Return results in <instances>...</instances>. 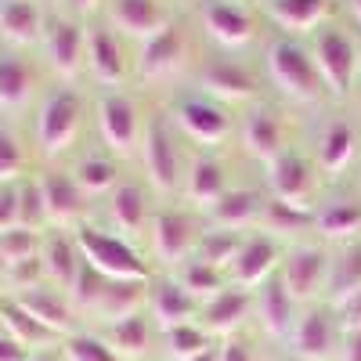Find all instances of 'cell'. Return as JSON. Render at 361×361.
Returning <instances> with one entry per match:
<instances>
[{"mask_svg": "<svg viewBox=\"0 0 361 361\" xmlns=\"http://www.w3.org/2000/svg\"><path fill=\"white\" fill-rule=\"evenodd\" d=\"M340 322L333 318V307H307L296 318L293 333L286 340L289 354L296 361H329L336 354V340H340Z\"/></svg>", "mask_w": 361, "mask_h": 361, "instance_id": "8", "label": "cell"}, {"mask_svg": "<svg viewBox=\"0 0 361 361\" xmlns=\"http://www.w3.org/2000/svg\"><path fill=\"white\" fill-rule=\"evenodd\" d=\"M148 318L159 333L173 325H185V322H195V314L202 311L199 300L180 286L173 275H163V279H148Z\"/></svg>", "mask_w": 361, "mask_h": 361, "instance_id": "12", "label": "cell"}, {"mask_svg": "<svg viewBox=\"0 0 361 361\" xmlns=\"http://www.w3.org/2000/svg\"><path fill=\"white\" fill-rule=\"evenodd\" d=\"M199 87L214 102H257L260 98L253 73L246 66L231 62V58H209L199 69Z\"/></svg>", "mask_w": 361, "mask_h": 361, "instance_id": "15", "label": "cell"}, {"mask_svg": "<svg viewBox=\"0 0 361 361\" xmlns=\"http://www.w3.org/2000/svg\"><path fill=\"white\" fill-rule=\"evenodd\" d=\"M336 322H340L343 333H354V329H361V289L347 300V304L336 307Z\"/></svg>", "mask_w": 361, "mask_h": 361, "instance_id": "50", "label": "cell"}, {"mask_svg": "<svg viewBox=\"0 0 361 361\" xmlns=\"http://www.w3.org/2000/svg\"><path fill=\"white\" fill-rule=\"evenodd\" d=\"M267 76L286 98L300 105H314L325 98V83L307 47H300L293 37H279L267 44Z\"/></svg>", "mask_w": 361, "mask_h": 361, "instance_id": "1", "label": "cell"}, {"mask_svg": "<svg viewBox=\"0 0 361 361\" xmlns=\"http://www.w3.org/2000/svg\"><path fill=\"white\" fill-rule=\"evenodd\" d=\"M109 217H112L116 231H123L127 238H137L148 224H152V217H148V195H145V188L134 185V180L116 185L109 192Z\"/></svg>", "mask_w": 361, "mask_h": 361, "instance_id": "29", "label": "cell"}, {"mask_svg": "<svg viewBox=\"0 0 361 361\" xmlns=\"http://www.w3.org/2000/svg\"><path fill=\"white\" fill-rule=\"evenodd\" d=\"M243 148L253 159H260L264 166L286 152V127H282V119H279L275 109L253 105L243 116Z\"/></svg>", "mask_w": 361, "mask_h": 361, "instance_id": "20", "label": "cell"}, {"mask_svg": "<svg viewBox=\"0 0 361 361\" xmlns=\"http://www.w3.org/2000/svg\"><path fill=\"white\" fill-rule=\"evenodd\" d=\"M80 119H83V105H80V94L69 87H58L51 90V94L40 102L37 109V145H40V152L47 159L54 156H62L73 148L76 134H80Z\"/></svg>", "mask_w": 361, "mask_h": 361, "instance_id": "3", "label": "cell"}, {"mask_svg": "<svg viewBox=\"0 0 361 361\" xmlns=\"http://www.w3.org/2000/svg\"><path fill=\"white\" fill-rule=\"evenodd\" d=\"M25 170V152L15 134L0 130V185H11V180H18Z\"/></svg>", "mask_w": 361, "mask_h": 361, "instance_id": "46", "label": "cell"}, {"mask_svg": "<svg viewBox=\"0 0 361 361\" xmlns=\"http://www.w3.org/2000/svg\"><path fill=\"white\" fill-rule=\"evenodd\" d=\"M76 246L83 253V260L105 279H134V282H148V264L141 260V253L127 243L123 235H109L102 228L80 224L76 228Z\"/></svg>", "mask_w": 361, "mask_h": 361, "instance_id": "2", "label": "cell"}, {"mask_svg": "<svg viewBox=\"0 0 361 361\" xmlns=\"http://www.w3.org/2000/svg\"><path fill=\"white\" fill-rule=\"evenodd\" d=\"M267 173V188H271V199L279 202H289V206H300V209H314V170L311 163L300 156V152H286L279 159H271L264 166Z\"/></svg>", "mask_w": 361, "mask_h": 361, "instance_id": "11", "label": "cell"}, {"mask_svg": "<svg viewBox=\"0 0 361 361\" xmlns=\"http://www.w3.org/2000/svg\"><path fill=\"white\" fill-rule=\"evenodd\" d=\"M44 51L51 69L62 80H76L80 69L87 66V33L73 18H51L44 29Z\"/></svg>", "mask_w": 361, "mask_h": 361, "instance_id": "14", "label": "cell"}, {"mask_svg": "<svg viewBox=\"0 0 361 361\" xmlns=\"http://www.w3.org/2000/svg\"><path fill=\"white\" fill-rule=\"evenodd\" d=\"M29 361H62V357H58L54 350H40V354H33V357H29Z\"/></svg>", "mask_w": 361, "mask_h": 361, "instance_id": "55", "label": "cell"}, {"mask_svg": "<svg viewBox=\"0 0 361 361\" xmlns=\"http://www.w3.org/2000/svg\"><path fill=\"white\" fill-rule=\"evenodd\" d=\"M40 192H44L47 224H51V228H73V224L83 221L87 195L80 192V185H76L73 173H62V170L40 173Z\"/></svg>", "mask_w": 361, "mask_h": 361, "instance_id": "17", "label": "cell"}, {"mask_svg": "<svg viewBox=\"0 0 361 361\" xmlns=\"http://www.w3.org/2000/svg\"><path fill=\"white\" fill-rule=\"evenodd\" d=\"M98 130L105 137V145L116 156H134L141 145V119L134 102L123 94V90H105L98 98Z\"/></svg>", "mask_w": 361, "mask_h": 361, "instance_id": "9", "label": "cell"}, {"mask_svg": "<svg viewBox=\"0 0 361 361\" xmlns=\"http://www.w3.org/2000/svg\"><path fill=\"white\" fill-rule=\"evenodd\" d=\"M87 69L102 87H119L127 80V58H123V44L116 40L112 29L94 25L87 33Z\"/></svg>", "mask_w": 361, "mask_h": 361, "instance_id": "22", "label": "cell"}, {"mask_svg": "<svg viewBox=\"0 0 361 361\" xmlns=\"http://www.w3.org/2000/svg\"><path fill=\"white\" fill-rule=\"evenodd\" d=\"M314 231L329 243H354L361 238V202L354 199H336L314 209Z\"/></svg>", "mask_w": 361, "mask_h": 361, "instance_id": "35", "label": "cell"}, {"mask_svg": "<svg viewBox=\"0 0 361 361\" xmlns=\"http://www.w3.org/2000/svg\"><path fill=\"white\" fill-rule=\"evenodd\" d=\"M29 357H33V354H29L18 340H11L4 329H0V361H29Z\"/></svg>", "mask_w": 361, "mask_h": 361, "instance_id": "51", "label": "cell"}, {"mask_svg": "<svg viewBox=\"0 0 361 361\" xmlns=\"http://www.w3.org/2000/svg\"><path fill=\"white\" fill-rule=\"evenodd\" d=\"M217 347H221V343H214L209 350H202L199 357H188V361H217Z\"/></svg>", "mask_w": 361, "mask_h": 361, "instance_id": "54", "label": "cell"}, {"mask_svg": "<svg viewBox=\"0 0 361 361\" xmlns=\"http://www.w3.org/2000/svg\"><path fill=\"white\" fill-rule=\"evenodd\" d=\"M202 22H206V33H209V40H217L221 47H246L250 40H253V18L238 8V4H231V0H214V4H206V15H202Z\"/></svg>", "mask_w": 361, "mask_h": 361, "instance_id": "24", "label": "cell"}, {"mask_svg": "<svg viewBox=\"0 0 361 361\" xmlns=\"http://www.w3.org/2000/svg\"><path fill=\"white\" fill-rule=\"evenodd\" d=\"M18 228V185H0V235Z\"/></svg>", "mask_w": 361, "mask_h": 361, "instance_id": "48", "label": "cell"}, {"mask_svg": "<svg viewBox=\"0 0 361 361\" xmlns=\"http://www.w3.org/2000/svg\"><path fill=\"white\" fill-rule=\"evenodd\" d=\"M141 159H145L148 185H152L159 195H173L180 188V152H177L173 123H170L166 116H152L145 123Z\"/></svg>", "mask_w": 361, "mask_h": 361, "instance_id": "5", "label": "cell"}, {"mask_svg": "<svg viewBox=\"0 0 361 361\" xmlns=\"http://www.w3.org/2000/svg\"><path fill=\"white\" fill-rule=\"evenodd\" d=\"M18 304L33 314L44 329H51L54 336H73L76 333V307H73V300H69V293H62L58 286H33V289H25V293H18L15 296Z\"/></svg>", "mask_w": 361, "mask_h": 361, "instance_id": "16", "label": "cell"}, {"mask_svg": "<svg viewBox=\"0 0 361 361\" xmlns=\"http://www.w3.org/2000/svg\"><path fill=\"white\" fill-rule=\"evenodd\" d=\"M44 11L37 0H0V37L15 47H29L44 40Z\"/></svg>", "mask_w": 361, "mask_h": 361, "instance_id": "25", "label": "cell"}, {"mask_svg": "<svg viewBox=\"0 0 361 361\" xmlns=\"http://www.w3.org/2000/svg\"><path fill=\"white\" fill-rule=\"evenodd\" d=\"M329 250L318 246V243H296L282 264H279V279L286 282L289 296L296 300V304H311V300H318L329 286Z\"/></svg>", "mask_w": 361, "mask_h": 361, "instance_id": "6", "label": "cell"}, {"mask_svg": "<svg viewBox=\"0 0 361 361\" xmlns=\"http://www.w3.org/2000/svg\"><path fill=\"white\" fill-rule=\"evenodd\" d=\"M296 300L289 296V289H286V282L279 279V271L271 275L267 282H260L257 289H253V314H257V322H260V329H264V336H271V340H289V333H293V325H296Z\"/></svg>", "mask_w": 361, "mask_h": 361, "instance_id": "13", "label": "cell"}, {"mask_svg": "<svg viewBox=\"0 0 361 361\" xmlns=\"http://www.w3.org/2000/svg\"><path fill=\"white\" fill-rule=\"evenodd\" d=\"M152 257L163 267H180L192 253H195V224L188 214H180L173 206H163L159 214H152Z\"/></svg>", "mask_w": 361, "mask_h": 361, "instance_id": "10", "label": "cell"}, {"mask_svg": "<svg viewBox=\"0 0 361 361\" xmlns=\"http://www.w3.org/2000/svg\"><path fill=\"white\" fill-rule=\"evenodd\" d=\"M0 329H4L11 340H18L25 350H47V347H54L58 340H62V336H54L51 329H44L15 296L0 300Z\"/></svg>", "mask_w": 361, "mask_h": 361, "instance_id": "32", "label": "cell"}, {"mask_svg": "<svg viewBox=\"0 0 361 361\" xmlns=\"http://www.w3.org/2000/svg\"><path fill=\"white\" fill-rule=\"evenodd\" d=\"M260 214H264V202L250 188H228L206 209L209 228H228V231H246L253 221H260Z\"/></svg>", "mask_w": 361, "mask_h": 361, "instance_id": "30", "label": "cell"}, {"mask_svg": "<svg viewBox=\"0 0 361 361\" xmlns=\"http://www.w3.org/2000/svg\"><path fill=\"white\" fill-rule=\"evenodd\" d=\"M62 357L66 361H123L109 343L105 336H94V333H73L62 340Z\"/></svg>", "mask_w": 361, "mask_h": 361, "instance_id": "45", "label": "cell"}, {"mask_svg": "<svg viewBox=\"0 0 361 361\" xmlns=\"http://www.w3.org/2000/svg\"><path fill=\"white\" fill-rule=\"evenodd\" d=\"M33 98V69L15 51H0V112H22Z\"/></svg>", "mask_w": 361, "mask_h": 361, "instance_id": "34", "label": "cell"}, {"mask_svg": "<svg viewBox=\"0 0 361 361\" xmlns=\"http://www.w3.org/2000/svg\"><path fill=\"white\" fill-rule=\"evenodd\" d=\"M73 177H76V185H80L83 195H105V192H112V188L119 185L116 163L105 159V156H87V159H80L76 170H73Z\"/></svg>", "mask_w": 361, "mask_h": 361, "instance_id": "42", "label": "cell"}, {"mask_svg": "<svg viewBox=\"0 0 361 361\" xmlns=\"http://www.w3.org/2000/svg\"><path fill=\"white\" fill-rule=\"evenodd\" d=\"M343 361H361V329L343 333Z\"/></svg>", "mask_w": 361, "mask_h": 361, "instance_id": "52", "label": "cell"}, {"mask_svg": "<svg viewBox=\"0 0 361 361\" xmlns=\"http://www.w3.org/2000/svg\"><path fill=\"white\" fill-rule=\"evenodd\" d=\"M361 289V238L354 243H340V250L329 260V286H325V296H329V307H340Z\"/></svg>", "mask_w": 361, "mask_h": 361, "instance_id": "28", "label": "cell"}, {"mask_svg": "<svg viewBox=\"0 0 361 361\" xmlns=\"http://www.w3.org/2000/svg\"><path fill=\"white\" fill-rule=\"evenodd\" d=\"M279 264H282V253H279L275 238L271 235H246L243 250H238V257L231 264V286L257 289L260 282H267L275 275Z\"/></svg>", "mask_w": 361, "mask_h": 361, "instance_id": "19", "label": "cell"}, {"mask_svg": "<svg viewBox=\"0 0 361 361\" xmlns=\"http://www.w3.org/2000/svg\"><path fill=\"white\" fill-rule=\"evenodd\" d=\"M173 279L185 286L199 304H206V300H214L221 289H228V275H224V271L214 267V264H206V260H195V257H188L185 264H180Z\"/></svg>", "mask_w": 361, "mask_h": 361, "instance_id": "39", "label": "cell"}, {"mask_svg": "<svg viewBox=\"0 0 361 361\" xmlns=\"http://www.w3.org/2000/svg\"><path fill=\"white\" fill-rule=\"evenodd\" d=\"M4 275V282L8 286H15V296L18 293H25V289H33V286H40L47 275H44V260L40 257H33V260H22V264H11V267H4L0 271Z\"/></svg>", "mask_w": 361, "mask_h": 361, "instance_id": "47", "label": "cell"}, {"mask_svg": "<svg viewBox=\"0 0 361 361\" xmlns=\"http://www.w3.org/2000/svg\"><path fill=\"white\" fill-rule=\"evenodd\" d=\"M224 192H228L224 166H221L217 159H209V156L192 159V166H188V173H185V199H188L192 206L209 209Z\"/></svg>", "mask_w": 361, "mask_h": 361, "instance_id": "37", "label": "cell"}, {"mask_svg": "<svg viewBox=\"0 0 361 361\" xmlns=\"http://www.w3.org/2000/svg\"><path fill=\"white\" fill-rule=\"evenodd\" d=\"M40 260H44V275L51 279V286H58L62 293H69L80 279V267H83V253L76 246V238L54 231L44 238V250H40Z\"/></svg>", "mask_w": 361, "mask_h": 361, "instance_id": "27", "label": "cell"}, {"mask_svg": "<svg viewBox=\"0 0 361 361\" xmlns=\"http://www.w3.org/2000/svg\"><path fill=\"white\" fill-rule=\"evenodd\" d=\"M109 18H112V25H116L123 37H134V40H141V44H145L148 37H156L163 25H170L166 8L159 4V0H112Z\"/></svg>", "mask_w": 361, "mask_h": 361, "instance_id": "23", "label": "cell"}, {"mask_svg": "<svg viewBox=\"0 0 361 361\" xmlns=\"http://www.w3.org/2000/svg\"><path fill=\"white\" fill-rule=\"evenodd\" d=\"M267 18L282 29V37H304L318 29L329 15V0H264Z\"/></svg>", "mask_w": 361, "mask_h": 361, "instance_id": "26", "label": "cell"}, {"mask_svg": "<svg viewBox=\"0 0 361 361\" xmlns=\"http://www.w3.org/2000/svg\"><path fill=\"white\" fill-rule=\"evenodd\" d=\"M152 322H148V314H127L119 322H109L105 329V343L123 357V361H145L148 350H152Z\"/></svg>", "mask_w": 361, "mask_h": 361, "instance_id": "31", "label": "cell"}, {"mask_svg": "<svg viewBox=\"0 0 361 361\" xmlns=\"http://www.w3.org/2000/svg\"><path fill=\"white\" fill-rule=\"evenodd\" d=\"M170 123L185 134V137L199 141V145H221V141H228V134H231V116H228V109H224L221 102H214V98H206V94L177 98V102L170 105Z\"/></svg>", "mask_w": 361, "mask_h": 361, "instance_id": "7", "label": "cell"}, {"mask_svg": "<svg viewBox=\"0 0 361 361\" xmlns=\"http://www.w3.org/2000/svg\"><path fill=\"white\" fill-rule=\"evenodd\" d=\"M214 347V336L206 333L199 322H185V325H173L163 333V350L170 361H188V357H199L202 350Z\"/></svg>", "mask_w": 361, "mask_h": 361, "instance_id": "40", "label": "cell"}, {"mask_svg": "<svg viewBox=\"0 0 361 361\" xmlns=\"http://www.w3.org/2000/svg\"><path fill=\"white\" fill-rule=\"evenodd\" d=\"M217 361H257V354H253V343H250V340L228 336V340L217 347Z\"/></svg>", "mask_w": 361, "mask_h": 361, "instance_id": "49", "label": "cell"}, {"mask_svg": "<svg viewBox=\"0 0 361 361\" xmlns=\"http://www.w3.org/2000/svg\"><path fill=\"white\" fill-rule=\"evenodd\" d=\"M260 224L275 235H300V231H314V209H300L279 199H267L264 202V214Z\"/></svg>", "mask_w": 361, "mask_h": 361, "instance_id": "41", "label": "cell"}, {"mask_svg": "<svg viewBox=\"0 0 361 361\" xmlns=\"http://www.w3.org/2000/svg\"><path fill=\"white\" fill-rule=\"evenodd\" d=\"M243 243H246L243 231L206 228V231H199V238H195V253H192V257L214 264V267H221V271H231V264H235L238 250H243Z\"/></svg>", "mask_w": 361, "mask_h": 361, "instance_id": "38", "label": "cell"}, {"mask_svg": "<svg viewBox=\"0 0 361 361\" xmlns=\"http://www.w3.org/2000/svg\"><path fill=\"white\" fill-rule=\"evenodd\" d=\"M66 4H69L73 11L83 15V11H94V8H98V0H66Z\"/></svg>", "mask_w": 361, "mask_h": 361, "instance_id": "53", "label": "cell"}, {"mask_svg": "<svg viewBox=\"0 0 361 361\" xmlns=\"http://www.w3.org/2000/svg\"><path fill=\"white\" fill-rule=\"evenodd\" d=\"M40 250H44L40 231H29L22 224L0 235V264H4V267L22 264V260H33V257H40Z\"/></svg>", "mask_w": 361, "mask_h": 361, "instance_id": "43", "label": "cell"}, {"mask_svg": "<svg viewBox=\"0 0 361 361\" xmlns=\"http://www.w3.org/2000/svg\"><path fill=\"white\" fill-rule=\"evenodd\" d=\"M354 148H357V130L347 119L329 123L318 137V166L325 170V177H340L354 159Z\"/></svg>", "mask_w": 361, "mask_h": 361, "instance_id": "36", "label": "cell"}, {"mask_svg": "<svg viewBox=\"0 0 361 361\" xmlns=\"http://www.w3.org/2000/svg\"><path fill=\"white\" fill-rule=\"evenodd\" d=\"M347 8H350V15H354V22L361 25V0H347Z\"/></svg>", "mask_w": 361, "mask_h": 361, "instance_id": "56", "label": "cell"}, {"mask_svg": "<svg viewBox=\"0 0 361 361\" xmlns=\"http://www.w3.org/2000/svg\"><path fill=\"white\" fill-rule=\"evenodd\" d=\"M18 224L29 231L47 228V206H44V192H40V177L18 180Z\"/></svg>", "mask_w": 361, "mask_h": 361, "instance_id": "44", "label": "cell"}, {"mask_svg": "<svg viewBox=\"0 0 361 361\" xmlns=\"http://www.w3.org/2000/svg\"><path fill=\"white\" fill-rule=\"evenodd\" d=\"M145 300H148V282L109 279L90 314H98L102 322H119V318H127V314H137Z\"/></svg>", "mask_w": 361, "mask_h": 361, "instance_id": "33", "label": "cell"}, {"mask_svg": "<svg viewBox=\"0 0 361 361\" xmlns=\"http://www.w3.org/2000/svg\"><path fill=\"white\" fill-rule=\"evenodd\" d=\"M253 314V293L243 286H228L199 311V325L209 336H235V329Z\"/></svg>", "mask_w": 361, "mask_h": 361, "instance_id": "21", "label": "cell"}, {"mask_svg": "<svg viewBox=\"0 0 361 361\" xmlns=\"http://www.w3.org/2000/svg\"><path fill=\"white\" fill-rule=\"evenodd\" d=\"M185 29L180 25H163L156 37H148L141 44V54H137V76L141 80H163L170 73L180 69V62H185Z\"/></svg>", "mask_w": 361, "mask_h": 361, "instance_id": "18", "label": "cell"}, {"mask_svg": "<svg viewBox=\"0 0 361 361\" xmlns=\"http://www.w3.org/2000/svg\"><path fill=\"white\" fill-rule=\"evenodd\" d=\"M311 58L322 73V83L333 98H347L354 90V80L361 73V51L357 44L336 25H325L322 33L314 37V47H311Z\"/></svg>", "mask_w": 361, "mask_h": 361, "instance_id": "4", "label": "cell"}]
</instances>
